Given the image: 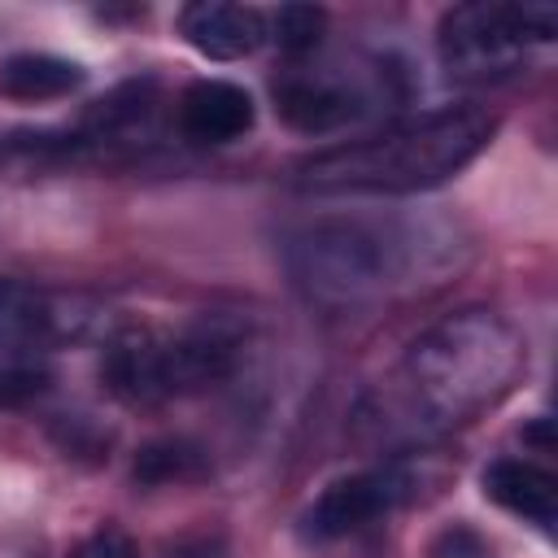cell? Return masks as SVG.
Segmentation results:
<instances>
[{"mask_svg":"<svg viewBox=\"0 0 558 558\" xmlns=\"http://www.w3.org/2000/svg\"><path fill=\"white\" fill-rule=\"evenodd\" d=\"M458 248L453 227L405 214H331L283 235L288 275L327 310H362L440 283L458 266Z\"/></svg>","mask_w":558,"mask_h":558,"instance_id":"6da1fadb","label":"cell"},{"mask_svg":"<svg viewBox=\"0 0 558 558\" xmlns=\"http://www.w3.org/2000/svg\"><path fill=\"white\" fill-rule=\"evenodd\" d=\"M497 131V118L475 105H445L401 118L375 135L318 148L292 166V187L314 196H405L449 183L471 166Z\"/></svg>","mask_w":558,"mask_h":558,"instance_id":"7a4b0ae2","label":"cell"},{"mask_svg":"<svg viewBox=\"0 0 558 558\" xmlns=\"http://www.w3.org/2000/svg\"><path fill=\"white\" fill-rule=\"evenodd\" d=\"M527 344L510 318L471 305L432 323L397 366V397L418 432H449L497 405L523 375Z\"/></svg>","mask_w":558,"mask_h":558,"instance_id":"3957f363","label":"cell"},{"mask_svg":"<svg viewBox=\"0 0 558 558\" xmlns=\"http://www.w3.org/2000/svg\"><path fill=\"white\" fill-rule=\"evenodd\" d=\"M405 100V74L379 57L371 61H292L275 78V113L305 135L340 131L375 109Z\"/></svg>","mask_w":558,"mask_h":558,"instance_id":"277c9868","label":"cell"},{"mask_svg":"<svg viewBox=\"0 0 558 558\" xmlns=\"http://www.w3.org/2000/svg\"><path fill=\"white\" fill-rule=\"evenodd\" d=\"M558 31L554 4H453L440 17L436 52L458 83H497L523 65L527 44H549Z\"/></svg>","mask_w":558,"mask_h":558,"instance_id":"5b68a950","label":"cell"},{"mask_svg":"<svg viewBox=\"0 0 558 558\" xmlns=\"http://www.w3.org/2000/svg\"><path fill=\"white\" fill-rule=\"evenodd\" d=\"M87 314H65L52 296L31 283L0 279V405L17 410L48 392L52 344L78 336Z\"/></svg>","mask_w":558,"mask_h":558,"instance_id":"8992f818","label":"cell"},{"mask_svg":"<svg viewBox=\"0 0 558 558\" xmlns=\"http://www.w3.org/2000/svg\"><path fill=\"white\" fill-rule=\"evenodd\" d=\"M244 323L231 314H201L174 336H157V388L166 397H187L222 384L244 353Z\"/></svg>","mask_w":558,"mask_h":558,"instance_id":"52a82bcc","label":"cell"},{"mask_svg":"<svg viewBox=\"0 0 558 558\" xmlns=\"http://www.w3.org/2000/svg\"><path fill=\"white\" fill-rule=\"evenodd\" d=\"M405 497H410V475L401 466H379V471L344 475V480L327 484L318 493V501L301 514V536L314 541V545L353 536V532L371 527L375 519L392 514Z\"/></svg>","mask_w":558,"mask_h":558,"instance_id":"ba28073f","label":"cell"},{"mask_svg":"<svg viewBox=\"0 0 558 558\" xmlns=\"http://www.w3.org/2000/svg\"><path fill=\"white\" fill-rule=\"evenodd\" d=\"M179 35L209 61H240L266 39V17L253 4L196 0L179 9Z\"/></svg>","mask_w":558,"mask_h":558,"instance_id":"9c48e42d","label":"cell"},{"mask_svg":"<svg viewBox=\"0 0 558 558\" xmlns=\"http://www.w3.org/2000/svg\"><path fill=\"white\" fill-rule=\"evenodd\" d=\"M253 96L227 78H196L179 96V135L192 144H231L253 126Z\"/></svg>","mask_w":558,"mask_h":558,"instance_id":"30bf717a","label":"cell"},{"mask_svg":"<svg viewBox=\"0 0 558 558\" xmlns=\"http://www.w3.org/2000/svg\"><path fill=\"white\" fill-rule=\"evenodd\" d=\"M484 497L497 501L501 510L519 514L536 532L554 536V523H558V480L545 466H536L527 458H497L484 471Z\"/></svg>","mask_w":558,"mask_h":558,"instance_id":"8fae6325","label":"cell"},{"mask_svg":"<svg viewBox=\"0 0 558 558\" xmlns=\"http://www.w3.org/2000/svg\"><path fill=\"white\" fill-rule=\"evenodd\" d=\"M100 379L109 388V397L126 401V405H157L161 388H157V331L148 327H126L109 340L105 362H100Z\"/></svg>","mask_w":558,"mask_h":558,"instance_id":"7c38bea8","label":"cell"},{"mask_svg":"<svg viewBox=\"0 0 558 558\" xmlns=\"http://www.w3.org/2000/svg\"><path fill=\"white\" fill-rule=\"evenodd\" d=\"M83 83V65L52 52H17L0 65V96L9 100H57Z\"/></svg>","mask_w":558,"mask_h":558,"instance_id":"4fadbf2b","label":"cell"},{"mask_svg":"<svg viewBox=\"0 0 558 558\" xmlns=\"http://www.w3.org/2000/svg\"><path fill=\"white\" fill-rule=\"evenodd\" d=\"M196 475H205V453L183 436L153 440L135 453V480L140 484H174V480H196Z\"/></svg>","mask_w":558,"mask_h":558,"instance_id":"5bb4252c","label":"cell"},{"mask_svg":"<svg viewBox=\"0 0 558 558\" xmlns=\"http://www.w3.org/2000/svg\"><path fill=\"white\" fill-rule=\"evenodd\" d=\"M323 26H327V13L314 9V4H283L275 9L270 17V39L279 44V52H288L292 61H305L318 39H323Z\"/></svg>","mask_w":558,"mask_h":558,"instance_id":"9a60e30c","label":"cell"},{"mask_svg":"<svg viewBox=\"0 0 558 558\" xmlns=\"http://www.w3.org/2000/svg\"><path fill=\"white\" fill-rule=\"evenodd\" d=\"M427 558H497V554H493V545H488L475 527L453 523V527H445V532L432 541Z\"/></svg>","mask_w":558,"mask_h":558,"instance_id":"2e32d148","label":"cell"},{"mask_svg":"<svg viewBox=\"0 0 558 558\" xmlns=\"http://www.w3.org/2000/svg\"><path fill=\"white\" fill-rule=\"evenodd\" d=\"M70 558H140V549H135V541H131L126 532L100 527V532H92Z\"/></svg>","mask_w":558,"mask_h":558,"instance_id":"e0dca14e","label":"cell"}]
</instances>
